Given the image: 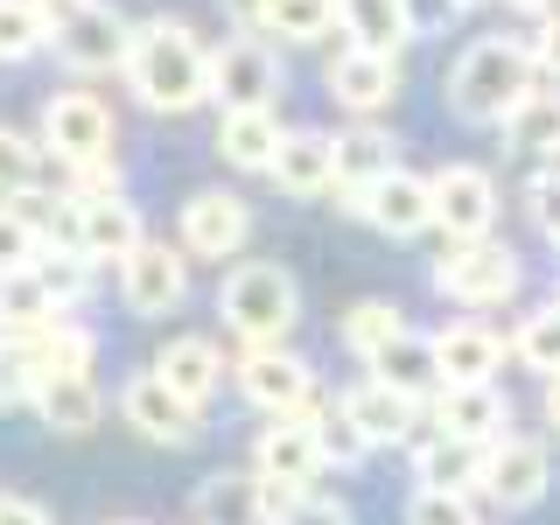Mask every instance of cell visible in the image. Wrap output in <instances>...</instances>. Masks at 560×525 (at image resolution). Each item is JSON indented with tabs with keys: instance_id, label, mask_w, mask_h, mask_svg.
Masks as SVG:
<instances>
[{
	"instance_id": "8",
	"label": "cell",
	"mask_w": 560,
	"mask_h": 525,
	"mask_svg": "<svg viewBox=\"0 0 560 525\" xmlns=\"http://www.w3.org/2000/svg\"><path fill=\"white\" fill-rule=\"evenodd\" d=\"M434 294L463 308H498L518 294V253L498 238H477V245H448L442 267H434Z\"/></svg>"
},
{
	"instance_id": "22",
	"label": "cell",
	"mask_w": 560,
	"mask_h": 525,
	"mask_svg": "<svg viewBox=\"0 0 560 525\" xmlns=\"http://www.w3.org/2000/svg\"><path fill=\"white\" fill-rule=\"evenodd\" d=\"M280 140H288V127L273 119V105H238V113H218V154L224 168L238 175H267Z\"/></svg>"
},
{
	"instance_id": "33",
	"label": "cell",
	"mask_w": 560,
	"mask_h": 525,
	"mask_svg": "<svg viewBox=\"0 0 560 525\" xmlns=\"http://www.w3.org/2000/svg\"><path fill=\"white\" fill-rule=\"evenodd\" d=\"M43 323H57V308L35 288V273H0V337H35Z\"/></svg>"
},
{
	"instance_id": "51",
	"label": "cell",
	"mask_w": 560,
	"mask_h": 525,
	"mask_svg": "<svg viewBox=\"0 0 560 525\" xmlns=\"http://www.w3.org/2000/svg\"><path fill=\"white\" fill-rule=\"evenodd\" d=\"M113 525H140V518H113Z\"/></svg>"
},
{
	"instance_id": "50",
	"label": "cell",
	"mask_w": 560,
	"mask_h": 525,
	"mask_svg": "<svg viewBox=\"0 0 560 525\" xmlns=\"http://www.w3.org/2000/svg\"><path fill=\"white\" fill-rule=\"evenodd\" d=\"M512 8H525V14H547V8H553V0H512Z\"/></svg>"
},
{
	"instance_id": "15",
	"label": "cell",
	"mask_w": 560,
	"mask_h": 525,
	"mask_svg": "<svg viewBox=\"0 0 560 525\" xmlns=\"http://www.w3.org/2000/svg\"><path fill=\"white\" fill-rule=\"evenodd\" d=\"M547 477H553L547 442L504 434V442H490V448H483V477H477V490H483L490 504H504V512H525V504L547 498Z\"/></svg>"
},
{
	"instance_id": "9",
	"label": "cell",
	"mask_w": 560,
	"mask_h": 525,
	"mask_svg": "<svg viewBox=\"0 0 560 525\" xmlns=\"http://www.w3.org/2000/svg\"><path fill=\"white\" fill-rule=\"evenodd\" d=\"M119 302L133 315H175L189 302V253L168 238H140L127 259H119Z\"/></svg>"
},
{
	"instance_id": "19",
	"label": "cell",
	"mask_w": 560,
	"mask_h": 525,
	"mask_svg": "<svg viewBox=\"0 0 560 525\" xmlns=\"http://www.w3.org/2000/svg\"><path fill=\"white\" fill-rule=\"evenodd\" d=\"M329 98L343 105V113L358 119H378L385 105L399 98V57H378V49H337V63H329Z\"/></svg>"
},
{
	"instance_id": "45",
	"label": "cell",
	"mask_w": 560,
	"mask_h": 525,
	"mask_svg": "<svg viewBox=\"0 0 560 525\" xmlns=\"http://www.w3.org/2000/svg\"><path fill=\"white\" fill-rule=\"evenodd\" d=\"M280 525H358L350 518V504H337V498H315V490H302V498L280 512Z\"/></svg>"
},
{
	"instance_id": "52",
	"label": "cell",
	"mask_w": 560,
	"mask_h": 525,
	"mask_svg": "<svg viewBox=\"0 0 560 525\" xmlns=\"http://www.w3.org/2000/svg\"><path fill=\"white\" fill-rule=\"evenodd\" d=\"M463 8H477V0H463Z\"/></svg>"
},
{
	"instance_id": "16",
	"label": "cell",
	"mask_w": 560,
	"mask_h": 525,
	"mask_svg": "<svg viewBox=\"0 0 560 525\" xmlns=\"http://www.w3.org/2000/svg\"><path fill=\"white\" fill-rule=\"evenodd\" d=\"M253 238V203L232 189H197L183 203V253L189 259H232Z\"/></svg>"
},
{
	"instance_id": "3",
	"label": "cell",
	"mask_w": 560,
	"mask_h": 525,
	"mask_svg": "<svg viewBox=\"0 0 560 525\" xmlns=\"http://www.w3.org/2000/svg\"><path fill=\"white\" fill-rule=\"evenodd\" d=\"M218 323L232 329L245 350L288 343L294 323H302V288H294V273L280 267V259H245L218 288Z\"/></svg>"
},
{
	"instance_id": "2",
	"label": "cell",
	"mask_w": 560,
	"mask_h": 525,
	"mask_svg": "<svg viewBox=\"0 0 560 525\" xmlns=\"http://www.w3.org/2000/svg\"><path fill=\"white\" fill-rule=\"evenodd\" d=\"M533 78H539L533 43H518V35H483V43H469L448 70V105L463 119H477V127H498V119L533 92Z\"/></svg>"
},
{
	"instance_id": "20",
	"label": "cell",
	"mask_w": 560,
	"mask_h": 525,
	"mask_svg": "<svg viewBox=\"0 0 560 525\" xmlns=\"http://www.w3.org/2000/svg\"><path fill=\"white\" fill-rule=\"evenodd\" d=\"M428 407H434V428L463 434V442H483L490 448V442L512 434V399H504L498 385H442Z\"/></svg>"
},
{
	"instance_id": "36",
	"label": "cell",
	"mask_w": 560,
	"mask_h": 525,
	"mask_svg": "<svg viewBox=\"0 0 560 525\" xmlns=\"http://www.w3.org/2000/svg\"><path fill=\"white\" fill-rule=\"evenodd\" d=\"M518 364H533V372L539 378H560V302L553 308H533V315H525V323H518Z\"/></svg>"
},
{
	"instance_id": "12",
	"label": "cell",
	"mask_w": 560,
	"mask_h": 525,
	"mask_svg": "<svg viewBox=\"0 0 560 525\" xmlns=\"http://www.w3.org/2000/svg\"><path fill=\"white\" fill-rule=\"evenodd\" d=\"M294 498H302V490L218 469V477H203V490L189 498V525H280V512H288Z\"/></svg>"
},
{
	"instance_id": "48",
	"label": "cell",
	"mask_w": 560,
	"mask_h": 525,
	"mask_svg": "<svg viewBox=\"0 0 560 525\" xmlns=\"http://www.w3.org/2000/svg\"><path fill=\"white\" fill-rule=\"evenodd\" d=\"M224 8L238 14V28H259V14H267V0H224Z\"/></svg>"
},
{
	"instance_id": "38",
	"label": "cell",
	"mask_w": 560,
	"mask_h": 525,
	"mask_svg": "<svg viewBox=\"0 0 560 525\" xmlns=\"http://www.w3.org/2000/svg\"><path fill=\"white\" fill-rule=\"evenodd\" d=\"M315 448H323V469H358L372 442L343 420V407H315Z\"/></svg>"
},
{
	"instance_id": "4",
	"label": "cell",
	"mask_w": 560,
	"mask_h": 525,
	"mask_svg": "<svg viewBox=\"0 0 560 525\" xmlns=\"http://www.w3.org/2000/svg\"><path fill=\"white\" fill-rule=\"evenodd\" d=\"M288 70H280V49L259 28H238L210 49V105L238 113V105H273Z\"/></svg>"
},
{
	"instance_id": "18",
	"label": "cell",
	"mask_w": 560,
	"mask_h": 525,
	"mask_svg": "<svg viewBox=\"0 0 560 525\" xmlns=\"http://www.w3.org/2000/svg\"><path fill=\"white\" fill-rule=\"evenodd\" d=\"M337 407H343V420H350V428H358L372 448H413V442H420V399L393 393V385H378V378L350 385Z\"/></svg>"
},
{
	"instance_id": "13",
	"label": "cell",
	"mask_w": 560,
	"mask_h": 525,
	"mask_svg": "<svg viewBox=\"0 0 560 525\" xmlns=\"http://www.w3.org/2000/svg\"><path fill=\"white\" fill-rule=\"evenodd\" d=\"M350 210L385 238H420V232H434V183L413 168H385L372 189L350 197Z\"/></svg>"
},
{
	"instance_id": "43",
	"label": "cell",
	"mask_w": 560,
	"mask_h": 525,
	"mask_svg": "<svg viewBox=\"0 0 560 525\" xmlns=\"http://www.w3.org/2000/svg\"><path fill=\"white\" fill-rule=\"evenodd\" d=\"M399 8H407L413 43H434V35H448L455 22H463V0H399Z\"/></svg>"
},
{
	"instance_id": "34",
	"label": "cell",
	"mask_w": 560,
	"mask_h": 525,
	"mask_svg": "<svg viewBox=\"0 0 560 525\" xmlns=\"http://www.w3.org/2000/svg\"><path fill=\"white\" fill-rule=\"evenodd\" d=\"M49 49V22L35 0H0V63H28Z\"/></svg>"
},
{
	"instance_id": "40",
	"label": "cell",
	"mask_w": 560,
	"mask_h": 525,
	"mask_svg": "<svg viewBox=\"0 0 560 525\" xmlns=\"http://www.w3.org/2000/svg\"><path fill=\"white\" fill-rule=\"evenodd\" d=\"M407 525H483L469 490H413L407 498Z\"/></svg>"
},
{
	"instance_id": "7",
	"label": "cell",
	"mask_w": 560,
	"mask_h": 525,
	"mask_svg": "<svg viewBox=\"0 0 560 525\" xmlns=\"http://www.w3.org/2000/svg\"><path fill=\"white\" fill-rule=\"evenodd\" d=\"M113 105L92 92H49L43 98V154H57V168H84L113 154Z\"/></svg>"
},
{
	"instance_id": "53",
	"label": "cell",
	"mask_w": 560,
	"mask_h": 525,
	"mask_svg": "<svg viewBox=\"0 0 560 525\" xmlns=\"http://www.w3.org/2000/svg\"><path fill=\"white\" fill-rule=\"evenodd\" d=\"M553 245H560V238H553Z\"/></svg>"
},
{
	"instance_id": "10",
	"label": "cell",
	"mask_w": 560,
	"mask_h": 525,
	"mask_svg": "<svg viewBox=\"0 0 560 525\" xmlns=\"http://www.w3.org/2000/svg\"><path fill=\"white\" fill-rule=\"evenodd\" d=\"M127 35H133V22L119 8L84 0L78 14H63V22L49 28V49H57L63 70H78V78H105V70L127 63Z\"/></svg>"
},
{
	"instance_id": "14",
	"label": "cell",
	"mask_w": 560,
	"mask_h": 525,
	"mask_svg": "<svg viewBox=\"0 0 560 525\" xmlns=\"http://www.w3.org/2000/svg\"><path fill=\"white\" fill-rule=\"evenodd\" d=\"M428 183H434V232H448V245L490 238V224H498V183L483 168L455 162L442 175H428Z\"/></svg>"
},
{
	"instance_id": "28",
	"label": "cell",
	"mask_w": 560,
	"mask_h": 525,
	"mask_svg": "<svg viewBox=\"0 0 560 525\" xmlns=\"http://www.w3.org/2000/svg\"><path fill=\"white\" fill-rule=\"evenodd\" d=\"M329 148H337V189L343 197H358V189H372L385 168H399L393 162V133L378 127V119H350L343 133H329Z\"/></svg>"
},
{
	"instance_id": "35",
	"label": "cell",
	"mask_w": 560,
	"mask_h": 525,
	"mask_svg": "<svg viewBox=\"0 0 560 525\" xmlns=\"http://www.w3.org/2000/svg\"><path fill=\"white\" fill-rule=\"evenodd\" d=\"M28 189H43V148H35L28 133L0 127V203L28 197Z\"/></svg>"
},
{
	"instance_id": "17",
	"label": "cell",
	"mask_w": 560,
	"mask_h": 525,
	"mask_svg": "<svg viewBox=\"0 0 560 525\" xmlns=\"http://www.w3.org/2000/svg\"><path fill=\"white\" fill-rule=\"evenodd\" d=\"M253 477L280 490H308L323 477V448H315V413L302 420H267L253 442Z\"/></svg>"
},
{
	"instance_id": "44",
	"label": "cell",
	"mask_w": 560,
	"mask_h": 525,
	"mask_svg": "<svg viewBox=\"0 0 560 525\" xmlns=\"http://www.w3.org/2000/svg\"><path fill=\"white\" fill-rule=\"evenodd\" d=\"M525 210H533V224H539L547 238H560V168H539V175H533Z\"/></svg>"
},
{
	"instance_id": "1",
	"label": "cell",
	"mask_w": 560,
	"mask_h": 525,
	"mask_svg": "<svg viewBox=\"0 0 560 525\" xmlns=\"http://www.w3.org/2000/svg\"><path fill=\"white\" fill-rule=\"evenodd\" d=\"M119 78H127V92L148 105V113L183 119V113H197V105H210V49L189 22L148 14V22H133V35H127Z\"/></svg>"
},
{
	"instance_id": "23",
	"label": "cell",
	"mask_w": 560,
	"mask_h": 525,
	"mask_svg": "<svg viewBox=\"0 0 560 525\" xmlns=\"http://www.w3.org/2000/svg\"><path fill=\"white\" fill-rule=\"evenodd\" d=\"M154 378H168V393H183L189 407L203 413L210 399H218V385H224V358H218L210 337H168L154 350Z\"/></svg>"
},
{
	"instance_id": "39",
	"label": "cell",
	"mask_w": 560,
	"mask_h": 525,
	"mask_svg": "<svg viewBox=\"0 0 560 525\" xmlns=\"http://www.w3.org/2000/svg\"><path fill=\"white\" fill-rule=\"evenodd\" d=\"M35 385H43V364L22 337H0V407H35Z\"/></svg>"
},
{
	"instance_id": "37",
	"label": "cell",
	"mask_w": 560,
	"mask_h": 525,
	"mask_svg": "<svg viewBox=\"0 0 560 525\" xmlns=\"http://www.w3.org/2000/svg\"><path fill=\"white\" fill-rule=\"evenodd\" d=\"M399 329H407V315H399L393 302H358V308L343 315V343L358 350V358H378V350L393 343Z\"/></svg>"
},
{
	"instance_id": "30",
	"label": "cell",
	"mask_w": 560,
	"mask_h": 525,
	"mask_svg": "<svg viewBox=\"0 0 560 525\" xmlns=\"http://www.w3.org/2000/svg\"><path fill=\"white\" fill-rule=\"evenodd\" d=\"M498 133H504L512 154H560V84H553V92L533 84V92L498 119Z\"/></svg>"
},
{
	"instance_id": "21",
	"label": "cell",
	"mask_w": 560,
	"mask_h": 525,
	"mask_svg": "<svg viewBox=\"0 0 560 525\" xmlns=\"http://www.w3.org/2000/svg\"><path fill=\"white\" fill-rule=\"evenodd\" d=\"M364 372H372L378 385H393V393H407V399H420L428 407L434 393H442V358H434V337H420V329H399L393 343L378 350V358H364Z\"/></svg>"
},
{
	"instance_id": "31",
	"label": "cell",
	"mask_w": 560,
	"mask_h": 525,
	"mask_svg": "<svg viewBox=\"0 0 560 525\" xmlns=\"http://www.w3.org/2000/svg\"><path fill=\"white\" fill-rule=\"evenodd\" d=\"M28 273H35V288L49 294V308H57V315H70V308L84 302V294H92V259L70 253V245H43Z\"/></svg>"
},
{
	"instance_id": "6",
	"label": "cell",
	"mask_w": 560,
	"mask_h": 525,
	"mask_svg": "<svg viewBox=\"0 0 560 525\" xmlns=\"http://www.w3.org/2000/svg\"><path fill=\"white\" fill-rule=\"evenodd\" d=\"M140 238H148V224H140L133 197L119 189V197H92V203L63 197V218H57V238L49 245H70V253H84L92 267H119Z\"/></svg>"
},
{
	"instance_id": "29",
	"label": "cell",
	"mask_w": 560,
	"mask_h": 525,
	"mask_svg": "<svg viewBox=\"0 0 560 525\" xmlns=\"http://www.w3.org/2000/svg\"><path fill=\"white\" fill-rule=\"evenodd\" d=\"M337 28H343L350 49H378V57H399L413 43L399 0H337Z\"/></svg>"
},
{
	"instance_id": "25",
	"label": "cell",
	"mask_w": 560,
	"mask_h": 525,
	"mask_svg": "<svg viewBox=\"0 0 560 525\" xmlns=\"http://www.w3.org/2000/svg\"><path fill=\"white\" fill-rule=\"evenodd\" d=\"M483 477V442H463V434H420L413 442V490H477Z\"/></svg>"
},
{
	"instance_id": "42",
	"label": "cell",
	"mask_w": 560,
	"mask_h": 525,
	"mask_svg": "<svg viewBox=\"0 0 560 525\" xmlns=\"http://www.w3.org/2000/svg\"><path fill=\"white\" fill-rule=\"evenodd\" d=\"M63 175H70L63 197H78V203H92V197H119V189H127V175H119V154H105V162H84V168H63Z\"/></svg>"
},
{
	"instance_id": "32",
	"label": "cell",
	"mask_w": 560,
	"mask_h": 525,
	"mask_svg": "<svg viewBox=\"0 0 560 525\" xmlns=\"http://www.w3.org/2000/svg\"><path fill=\"white\" fill-rule=\"evenodd\" d=\"M337 28V0H267L259 14V35H280V43H323Z\"/></svg>"
},
{
	"instance_id": "41",
	"label": "cell",
	"mask_w": 560,
	"mask_h": 525,
	"mask_svg": "<svg viewBox=\"0 0 560 525\" xmlns=\"http://www.w3.org/2000/svg\"><path fill=\"white\" fill-rule=\"evenodd\" d=\"M35 253H43V232H35V224H28L14 203H0V273L35 267Z\"/></svg>"
},
{
	"instance_id": "24",
	"label": "cell",
	"mask_w": 560,
	"mask_h": 525,
	"mask_svg": "<svg viewBox=\"0 0 560 525\" xmlns=\"http://www.w3.org/2000/svg\"><path fill=\"white\" fill-rule=\"evenodd\" d=\"M267 175L288 189V197H323V189H337V148H329L323 127H288V140H280Z\"/></svg>"
},
{
	"instance_id": "46",
	"label": "cell",
	"mask_w": 560,
	"mask_h": 525,
	"mask_svg": "<svg viewBox=\"0 0 560 525\" xmlns=\"http://www.w3.org/2000/svg\"><path fill=\"white\" fill-rule=\"evenodd\" d=\"M533 63H539V78H553V84H560V14L533 35Z\"/></svg>"
},
{
	"instance_id": "49",
	"label": "cell",
	"mask_w": 560,
	"mask_h": 525,
	"mask_svg": "<svg viewBox=\"0 0 560 525\" xmlns=\"http://www.w3.org/2000/svg\"><path fill=\"white\" fill-rule=\"evenodd\" d=\"M547 420L560 428V378H547Z\"/></svg>"
},
{
	"instance_id": "11",
	"label": "cell",
	"mask_w": 560,
	"mask_h": 525,
	"mask_svg": "<svg viewBox=\"0 0 560 525\" xmlns=\"http://www.w3.org/2000/svg\"><path fill=\"white\" fill-rule=\"evenodd\" d=\"M119 420H127L140 442H154V448H189L197 428H203V413L189 407L183 393H168V378H154V364L119 385Z\"/></svg>"
},
{
	"instance_id": "27",
	"label": "cell",
	"mask_w": 560,
	"mask_h": 525,
	"mask_svg": "<svg viewBox=\"0 0 560 525\" xmlns=\"http://www.w3.org/2000/svg\"><path fill=\"white\" fill-rule=\"evenodd\" d=\"M434 358H442V378L448 385H490L504 364V337L490 323H448L434 337Z\"/></svg>"
},
{
	"instance_id": "5",
	"label": "cell",
	"mask_w": 560,
	"mask_h": 525,
	"mask_svg": "<svg viewBox=\"0 0 560 525\" xmlns=\"http://www.w3.org/2000/svg\"><path fill=\"white\" fill-rule=\"evenodd\" d=\"M238 393H245V407L267 413V420H302V413L323 407V399H315V364L302 350H288V343L245 350L238 358Z\"/></svg>"
},
{
	"instance_id": "47",
	"label": "cell",
	"mask_w": 560,
	"mask_h": 525,
	"mask_svg": "<svg viewBox=\"0 0 560 525\" xmlns=\"http://www.w3.org/2000/svg\"><path fill=\"white\" fill-rule=\"evenodd\" d=\"M0 525H49V512L28 504V498H14V490H0Z\"/></svg>"
},
{
	"instance_id": "26",
	"label": "cell",
	"mask_w": 560,
	"mask_h": 525,
	"mask_svg": "<svg viewBox=\"0 0 560 525\" xmlns=\"http://www.w3.org/2000/svg\"><path fill=\"white\" fill-rule=\"evenodd\" d=\"M35 413H43L49 434H92L105 420V393L92 372H57L35 385Z\"/></svg>"
}]
</instances>
